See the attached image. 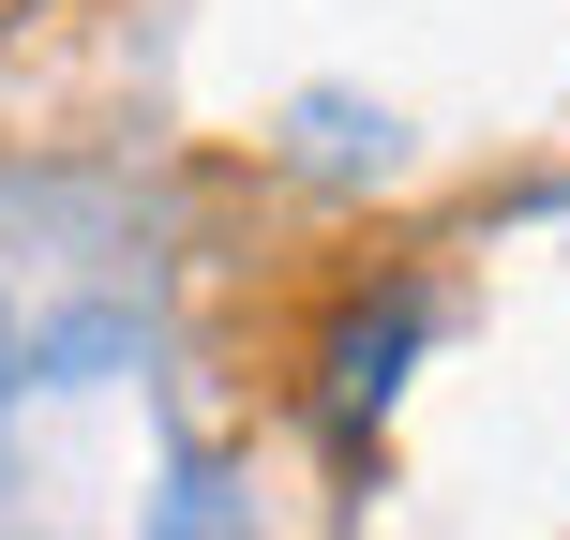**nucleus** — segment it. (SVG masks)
I'll list each match as a JSON object with an SVG mask.
<instances>
[{"mask_svg":"<svg viewBox=\"0 0 570 540\" xmlns=\"http://www.w3.org/2000/svg\"><path fill=\"white\" fill-rule=\"evenodd\" d=\"M421 345V301H375V315H345V345H331V421H361L375 391H391V361Z\"/></svg>","mask_w":570,"mask_h":540,"instance_id":"f257e3e1","label":"nucleus"},{"mask_svg":"<svg viewBox=\"0 0 570 540\" xmlns=\"http://www.w3.org/2000/svg\"><path fill=\"white\" fill-rule=\"evenodd\" d=\"M0 375H16V361H0Z\"/></svg>","mask_w":570,"mask_h":540,"instance_id":"7ed1b4c3","label":"nucleus"},{"mask_svg":"<svg viewBox=\"0 0 570 540\" xmlns=\"http://www.w3.org/2000/svg\"><path fill=\"white\" fill-rule=\"evenodd\" d=\"M166 540H240V526H226V481H210V465H180V481H166Z\"/></svg>","mask_w":570,"mask_h":540,"instance_id":"f03ea898","label":"nucleus"}]
</instances>
